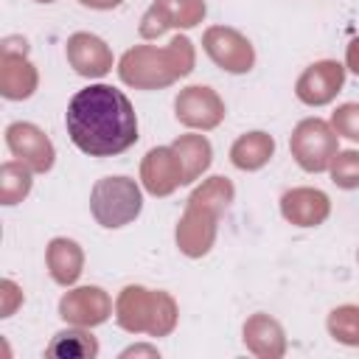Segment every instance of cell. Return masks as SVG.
<instances>
[{
    "instance_id": "6da1fadb",
    "label": "cell",
    "mask_w": 359,
    "mask_h": 359,
    "mask_svg": "<svg viewBox=\"0 0 359 359\" xmlns=\"http://www.w3.org/2000/svg\"><path fill=\"white\" fill-rule=\"evenodd\" d=\"M65 126L73 146L90 157H115L137 140V115L132 101L109 84H90L79 90L67 104Z\"/></svg>"
},
{
    "instance_id": "7a4b0ae2",
    "label": "cell",
    "mask_w": 359,
    "mask_h": 359,
    "mask_svg": "<svg viewBox=\"0 0 359 359\" xmlns=\"http://www.w3.org/2000/svg\"><path fill=\"white\" fill-rule=\"evenodd\" d=\"M194 65V50L185 36H177L168 48L157 50L140 45L121 59V79L135 87H163L171 84L177 76H185Z\"/></svg>"
},
{
    "instance_id": "3957f363",
    "label": "cell",
    "mask_w": 359,
    "mask_h": 359,
    "mask_svg": "<svg viewBox=\"0 0 359 359\" xmlns=\"http://www.w3.org/2000/svg\"><path fill=\"white\" fill-rule=\"evenodd\" d=\"M233 196V188L227 180L222 177H213L205 188H199L194 196H191V205H188V213L177 230V238H180V247L188 252V255H202L208 252L210 241H213V222H216V213L230 202Z\"/></svg>"
},
{
    "instance_id": "277c9868",
    "label": "cell",
    "mask_w": 359,
    "mask_h": 359,
    "mask_svg": "<svg viewBox=\"0 0 359 359\" xmlns=\"http://www.w3.org/2000/svg\"><path fill=\"white\" fill-rule=\"evenodd\" d=\"M90 205L104 227H121L140 213V191L126 177H107L93 188Z\"/></svg>"
},
{
    "instance_id": "5b68a950",
    "label": "cell",
    "mask_w": 359,
    "mask_h": 359,
    "mask_svg": "<svg viewBox=\"0 0 359 359\" xmlns=\"http://www.w3.org/2000/svg\"><path fill=\"white\" fill-rule=\"evenodd\" d=\"M292 154L306 171H325L337 157V135L323 121H303L292 135Z\"/></svg>"
},
{
    "instance_id": "8992f818",
    "label": "cell",
    "mask_w": 359,
    "mask_h": 359,
    "mask_svg": "<svg viewBox=\"0 0 359 359\" xmlns=\"http://www.w3.org/2000/svg\"><path fill=\"white\" fill-rule=\"evenodd\" d=\"M205 50L219 67L230 73H244L252 67V48L233 28H210L205 34Z\"/></svg>"
},
{
    "instance_id": "52a82bcc",
    "label": "cell",
    "mask_w": 359,
    "mask_h": 359,
    "mask_svg": "<svg viewBox=\"0 0 359 359\" xmlns=\"http://www.w3.org/2000/svg\"><path fill=\"white\" fill-rule=\"evenodd\" d=\"M6 140L14 157H20L34 171H48L53 165V146L50 140L31 123H11L6 129Z\"/></svg>"
},
{
    "instance_id": "ba28073f",
    "label": "cell",
    "mask_w": 359,
    "mask_h": 359,
    "mask_svg": "<svg viewBox=\"0 0 359 359\" xmlns=\"http://www.w3.org/2000/svg\"><path fill=\"white\" fill-rule=\"evenodd\" d=\"M205 17V3L202 0H154V6L149 8V14L143 17L140 34L143 36H154L160 31H165L168 25H196Z\"/></svg>"
},
{
    "instance_id": "9c48e42d",
    "label": "cell",
    "mask_w": 359,
    "mask_h": 359,
    "mask_svg": "<svg viewBox=\"0 0 359 359\" xmlns=\"http://www.w3.org/2000/svg\"><path fill=\"white\" fill-rule=\"evenodd\" d=\"M222 115H224V107L210 87H188L177 98V118L188 126L210 129L222 121Z\"/></svg>"
},
{
    "instance_id": "30bf717a",
    "label": "cell",
    "mask_w": 359,
    "mask_h": 359,
    "mask_svg": "<svg viewBox=\"0 0 359 359\" xmlns=\"http://www.w3.org/2000/svg\"><path fill=\"white\" fill-rule=\"evenodd\" d=\"M345 70L337 62H317L297 79V98L306 104H328L342 87Z\"/></svg>"
},
{
    "instance_id": "8fae6325",
    "label": "cell",
    "mask_w": 359,
    "mask_h": 359,
    "mask_svg": "<svg viewBox=\"0 0 359 359\" xmlns=\"http://www.w3.org/2000/svg\"><path fill=\"white\" fill-rule=\"evenodd\" d=\"M143 182L151 194H171L182 177V165L174 149H151L143 160Z\"/></svg>"
},
{
    "instance_id": "7c38bea8",
    "label": "cell",
    "mask_w": 359,
    "mask_h": 359,
    "mask_svg": "<svg viewBox=\"0 0 359 359\" xmlns=\"http://www.w3.org/2000/svg\"><path fill=\"white\" fill-rule=\"evenodd\" d=\"M67 59L81 76H104L112 67V56L98 36L76 34L67 42Z\"/></svg>"
},
{
    "instance_id": "4fadbf2b",
    "label": "cell",
    "mask_w": 359,
    "mask_h": 359,
    "mask_svg": "<svg viewBox=\"0 0 359 359\" xmlns=\"http://www.w3.org/2000/svg\"><path fill=\"white\" fill-rule=\"evenodd\" d=\"M280 208H283V216L292 224H300V227H314V224H320L328 216V199H325V194L309 191V188H297V191L283 194Z\"/></svg>"
},
{
    "instance_id": "5bb4252c",
    "label": "cell",
    "mask_w": 359,
    "mask_h": 359,
    "mask_svg": "<svg viewBox=\"0 0 359 359\" xmlns=\"http://www.w3.org/2000/svg\"><path fill=\"white\" fill-rule=\"evenodd\" d=\"M107 311H109V300L101 289L95 286H84V289H76L70 292L65 300H62V317L65 320H76V323H101L107 320Z\"/></svg>"
},
{
    "instance_id": "9a60e30c",
    "label": "cell",
    "mask_w": 359,
    "mask_h": 359,
    "mask_svg": "<svg viewBox=\"0 0 359 359\" xmlns=\"http://www.w3.org/2000/svg\"><path fill=\"white\" fill-rule=\"evenodd\" d=\"M0 84H3V95L6 98H25L36 87V73H34V67L22 56H14L11 50H6L3 53Z\"/></svg>"
},
{
    "instance_id": "2e32d148",
    "label": "cell",
    "mask_w": 359,
    "mask_h": 359,
    "mask_svg": "<svg viewBox=\"0 0 359 359\" xmlns=\"http://www.w3.org/2000/svg\"><path fill=\"white\" fill-rule=\"evenodd\" d=\"M272 149H275V143H272L269 135H264V132H250V135H244V137L236 140L230 157H233V163H236L238 168H261V165L272 157Z\"/></svg>"
},
{
    "instance_id": "e0dca14e",
    "label": "cell",
    "mask_w": 359,
    "mask_h": 359,
    "mask_svg": "<svg viewBox=\"0 0 359 359\" xmlns=\"http://www.w3.org/2000/svg\"><path fill=\"white\" fill-rule=\"evenodd\" d=\"M174 151H177V157H180L185 182L196 180V177L208 168V163H210V146H208V140L199 137V135H185V137H180V140L174 143Z\"/></svg>"
},
{
    "instance_id": "ac0fdd59",
    "label": "cell",
    "mask_w": 359,
    "mask_h": 359,
    "mask_svg": "<svg viewBox=\"0 0 359 359\" xmlns=\"http://www.w3.org/2000/svg\"><path fill=\"white\" fill-rule=\"evenodd\" d=\"M48 264H50V272L59 283H70L81 272V250L76 247V241L56 238L48 247Z\"/></svg>"
},
{
    "instance_id": "d6986e66",
    "label": "cell",
    "mask_w": 359,
    "mask_h": 359,
    "mask_svg": "<svg viewBox=\"0 0 359 359\" xmlns=\"http://www.w3.org/2000/svg\"><path fill=\"white\" fill-rule=\"evenodd\" d=\"M48 353H53V356H95L98 345L84 331H62V334H56V342L48 348Z\"/></svg>"
},
{
    "instance_id": "ffe728a7",
    "label": "cell",
    "mask_w": 359,
    "mask_h": 359,
    "mask_svg": "<svg viewBox=\"0 0 359 359\" xmlns=\"http://www.w3.org/2000/svg\"><path fill=\"white\" fill-rule=\"evenodd\" d=\"M0 194H3V205H14V202H20L25 194H28V188H31V174H28V168H22V165H17V163H6L3 165V171H0Z\"/></svg>"
},
{
    "instance_id": "44dd1931",
    "label": "cell",
    "mask_w": 359,
    "mask_h": 359,
    "mask_svg": "<svg viewBox=\"0 0 359 359\" xmlns=\"http://www.w3.org/2000/svg\"><path fill=\"white\" fill-rule=\"evenodd\" d=\"M331 177L339 188H359V151H342L334 157Z\"/></svg>"
},
{
    "instance_id": "7402d4cb",
    "label": "cell",
    "mask_w": 359,
    "mask_h": 359,
    "mask_svg": "<svg viewBox=\"0 0 359 359\" xmlns=\"http://www.w3.org/2000/svg\"><path fill=\"white\" fill-rule=\"evenodd\" d=\"M331 331L345 342H359V309H339L331 317Z\"/></svg>"
},
{
    "instance_id": "603a6c76",
    "label": "cell",
    "mask_w": 359,
    "mask_h": 359,
    "mask_svg": "<svg viewBox=\"0 0 359 359\" xmlns=\"http://www.w3.org/2000/svg\"><path fill=\"white\" fill-rule=\"evenodd\" d=\"M334 129L351 140H359V104H345L334 112Z\"/></svg>"
},
{
    "instance_id": "cb8c5ba5",
    "label": "cell",
    "mask_w": 359,
    "mask_h": 359,
    "mask_svg": "<svg viewBox=\"0 0 359 359\" xmlns=\"http://www.w3.org/2000/svg\"><path fill=\"white\" fill-rule=\"evenodd\" d=\"M348 65H351L353 73H359V39H353L351 48H348Z\"/></svg>"
},
{
    "instance_id": "d4e9b609",
    "label": "cell",
    "mask_w": 359,
    "mask_h": 359,
    "mask_svg": "<svg viewBox=\"0 0 359 359\" xmlns=\"http://www.w3.org/2000/svg\"><path fill=\"white\" fill-rule=\"evenodd\" d=\"M84 6H90V8H112V6H118L121 0H81Z\"/></svg>"
},
{
    "instance_id": "484cf974",
    "label": "cell",
    "mask_w": 359,
    "mask_h": 359,
    "mask_svg": "<svg viewBox=\"0 0 359 359\" xmlns=\"http://www.w3.org/2000/svg\"><path fill=\"white\" fill-rule=\"evenodd\" d=\"M39 3H50V0H39Z\"/></svg>"
}]
</instances>
